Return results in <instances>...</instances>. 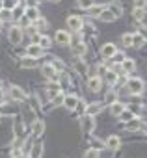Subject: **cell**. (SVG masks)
I'll return each instance as SVG.
<instances>
[{
	"label": "cell",
	"mask_w": 147,
	"mask_h": 158,
	"mask_svg": "<svg viewBox=\"0 0 147 158\" xmlns=\"http://www.w3.org/2000/svg\"><path fill=\"white\" fill-rule=\"evenodd\" d=\"M127 89H128L130 95H140V93H143L145 84H143L141 78H128L127 80Z\"/></svg>",
	"instance_id": "obj_1"
},
{
	"label": "cell",
	"mask_w": 147,
	"mask_h": 158,
	"mask_svg": "<svg viewBox=\"0 0 147 158\" xmlns=\"http://www.w3.org/2000/svg\"><path fill=\"white\" fill-rule=\"evenodd\" d=\"M41 73L48 78V80H52V82H58V80H60V76H61V73L56 71V67L52 65V61H50V63H45V65L41 67Z\"/></svg>",
	"instance_id": "obj_2"
},
{
	"label": "cell",
	"mask_w": 147,
	"mask_h": 158,
	"mask_svg": "<svg viewBox=\"0 0 147 158\" xmlns=\"http://www.w3.org/2000/svg\"><path fill=\"white\" fill-rule=\"evenodd\" d=\"M80 127H82L84 134H91V132L95 130V119H93V115L84 114V115L80 117Z\"/></svg>",
	"instance_id": "obj_3"
},
{
	"label": "cell",
	"mask_w": 147,
	"mask_h": 158,
	"mask_svg": "<svg viewBox=\"0 0 147 158\" xmlns=\"http://www.w3.org/2000/svg\"><path fill=\"white\" fill-rule=\"evenodd\" d=\"M8 37H10L11 45H21V41H23V37H24V34H23V30H21L19 26H11V28H10Z\"/></svg>",
	"instance_id": "obj_4"
},
{
	"label": "cell",
	"mask_w": 147,
	"mask_h": 158,
	"mask_svg": "<svg viewBox=\"0 0 147 158\" xmlns=\"http://www.w3.org/2000/svg\"><path fill=\"white\" fill-rule=\"evenodd\" d=\"M54 41H56V45L65 47V45H69V43H71V34H69V32H65V30H58V32H56V35H54Z\"/></svg>",
	"instance_id": "obj_5"
},
{
	"label": "cell",
	"mask_w": 147,
	"mask_h": 158,
	"mask_svg": "<svg viewBox=\"0 0 147 158\" xmlns=\"http://www.w3.org/2000/svg\"><path fill=\"white\" fill-rule=\"evenodd\" d=\"M8 93H10V97H11L13 101H17V102H23V101L26 99V93H24L23 88H19V86H11Z\"/></svg>",
	"instance_id": "obj_6"
},
{
	"label": "cell",
	"mask_w": 147,
	"mask_h": 158,
	"mask_svg": "<svg viewBox=\"0 0 147 158\" xmlns=\"http://www.w3.org/2000/svg\"><path fill=\"white\" fill-rule=\"evenodd\" d=\"M67 26L71 28V30H75V32H78L82 26H84V21L78 17V15H71V17H67Z\"/></svg>",
	"instance_id": "obj_7"
},
{
	"label": "cell",
	"mask_w": 147,
	"mask_h": 158,
	"mask_svg": "<svg viewBox=\"0 0 147 158\" xmlns=\"http://www.w3.org/2000/svg\"><path fill=\"white\" fill-rule=\"evenodd\" d=\"M73 67H75L77 74H80V76H86V74H88V63H86L82 58H77L75 63H73Z\"/></svg>",
	"instance_id": "obj_8"
},
{
	"label": "cell",
	"mask_w": 147,
	"mask_h": 158,
	"mask_svg": "<svg viewBox=\"0 0 147 158\" xmlns=\"http://www.w3.org/2000/svg\"><path fill=\"white\" fill-rule=\"evenodd\" d=\"M101 88H103V80H101V76H91L90 80H88V89H91L93 93L101 91Z\"/></svg>",
	"instance_id": "obj_9"
},
{
	"label": "cell",
	"mask_w": 147,
	"mask_h": 158,
	"mask_svg": "<svg viewBox=\"0 0 147 158\" xmlns=\"http://www.w3.org/2000/svg\"><path fill=\"white\" fill-rule=\"evenodd\" d=\"M43 132H45V123H43V119H36L34 125H32V136H34V138H39Z\"/></svg>",
	"instance_id": "obj_10"
},
{
	"label": "cell",
	"mask_w": 147,
	"mask_h": 158,
	"mask_svg": "<svg viewBox=\"0 0 147 158\" xmlns=\"http://www.w3.org/2000/svg\"><path fill=\"white\" fill-rule=\"evenodd\" d=\"M117 52V48H116V45L114 43H106V45H103V48H101V54H103V58H112L114 54Z\"/></svg>",
	"instance_id": "obj_11"
},
{
	"label": "cell",
	"mask_w": 147,
	"mask_h": 158,
	"mask_svg": "<svg viewBox=\"0 0 147 158\" xmlns=\"http://www.w3.org/2000/svg\"><path fill=\"white\" fill-rule=\"evenodd\" d=\"M13 134L17 138H23L24 136V123H23L21 117H15V121H13Z\"/></svg>",
	"instance_id": "obj_12"
},
{
	"label": "cell",
	"mask_w": 147,
	"mask_h": 158,
	"mask_svg": "<svg viewBox=\"0 0 147 158\" xmlns=\"http://www.w3.org/2000/svg\"><path fill=\"white\" fill-rule=\"evenodd\" d=\"M43 54V47L41 45H30L28 48H26V56H32V58H39Z\"/></svg>",
	"instance_id": "obj_13"
},
{
	"label": "cell",
	"mask_w": 147,
	"mask_h": 158,
	"mask_svg": "<svg viewBox=\"0 0 147 158\" xmlns=\"http://www.w3.org/2000/svg\"><path fill=\"white\" fill-rule=\"evenodd\" d=\"M58 93H61V86H60L58 82H52V84L47 86V95H48V99H54Z\"/></svg>",
	"instance_id": "obj_14"
},
{
	"label": "cell",
	"mask_w": 147,
	"mask_h": 158,
	"mask_svg": "<svg viewBox=\"0 0 147 158\" xmlns=\"http://www.w3.org/2000/svg\"><path fill=\"white\" fill-rule=\"evenodd\" d=\"M103 110H104V102H91V104L88 106L86 114H90V115H97V114H101Z\"/></svg>",
	"instance_id": "obj_15"
},
{
	"label": "cell",
	"mask_w": 147,
	"mask_h": 158,
	"mask_svg": "<svg viewBox=\"0 0 147 158\" xmlns=\"http://www.w3.org/2000/svg\"><path fill=\"white\" fill-rule=\"evenodd\" d=\"M108 10H110L116 17H121V15H123V6H121V2H117V0H112V2L108 4Z\"/></svg>",
	"instance_id": "obj_16"
},
{
	"label": "cell",
	"mask_w": 147,
	"mask_h": 158,
	"mask_svg": "<svg viewBox=\"0 0 147 158\" xmlns=\"http://www.w3.org/2000/svg\"><path fill=\"white\" fill-rule=\"evenodd\" d=\"M77 104H78V99H77L75 95H67V97L63 99V106H65L67 110H77Z\"/></svg>",
	"instance_id": "obj_17"
},
{
	"label": "cell",
	"mask_w": 147,
	"mask_h": 158,
	"mask_svg": "<svg viewBox=\"0 0 147 158\" xmlns=\"http://www.w3.org/2000/svg\"><path fill=\"white\" fill-rule=\"evenodd\" d=\"M21 65L23 67H26V69H36L39 63H37V58H32V56H26V58H23V61H21Z\"/></svg>",
	"instance_id": "obj_18"
},
{
	"label": "cell",
	"mask_w": 147,
	"mask_h": 158,
	"mask_svg": "<svg viewBox=\"0 0 147 158\" xmlns=\"http://www.w3.org/2000/svg\"><path fill=\"white\" fill-rule=\"evenodd\" d=\"M110 112H112V115H121L123 112H125V104L123 102H119V101H116L114 104H110Z\"/></svg>",
	"instance_id": "obj_19"
},
{
	"label": "cell",
	"mask_w": 147,
	"mask_h": 158,
	"mask_svg": "<svg viewBox=\"0 0 147 158\" xmlns=\"http://www.w3.org/2000/svg\"><path fill=\"white\" fill-rule=\"evenodd\" d=\"M125 128H127V130H130V132H136V130H140V128H143V127H141V123H140V119H138V117H134V119H130V121H127V125H125Z\"/></svg>",
	"instance_id": "obj_20"
},
{
	"label": "cell",
	"mask_w": 147,
	"mask_h": 158,
	"mask_svg": "<svg viewBox=\"0 0 147 158\" xmlns=\"http://www.w3.org/2000/svg\"><path fill=\"white\" fill-rule=\"evenodd\" d=\"M119 145H121V139H119L117 136H110V138L106 139V147H108V149H112V151L119 149Z\"/></svg>",
	"instance_id": "obj_21"
},
{
	"label": "cell",
	"mask_w": 147,
	"mask_h": 158,
	"mask_svg": "<svg viewBox=\"0 0 147 158\" xmlns=\"http://www.w3.org/2000/svg\"><path fill=\"white\" fill-rule=\"evenodd\" d=\"M43 154V145L41 143H34L32 149H30V158H41Z\"/></svg>",
	"instance_id": "obj_22"
},
{
	"label": "cell",
	"mask_w": 147,
	"mask_h": 158,
	"mask_svg": "<svg viewBox=\"0 0 147 158\" xmlns=\"http://www.w3.org/2000/svg\"><path fill=\"white\" fill-rule=\"evenodd\" d=\"M71 50H73V54H75V56H78V58H80L82 54H86V45L78 41V43H75V45L71 47Z\"/></svg>",
	"instance_id": "obj_23"
},
{
	"label": "cell",
	"mask_w": 147,
	"mask_h": 158,
	"mask_svg": "<svg viewBox=\"0 0 147 158\" xmlns=\"http://www.w3.org/2000/svg\"><path fill=\"white\" fill-rule=\"evenodd\" d=\"M24 15H26L30 21H37V19H39V10H37V8H34V6H28Z\"/></svg>",
	"instance_id": "obj_24"
},
{
	"label": "cell",
	"mask_w": 147,
	"mask_h": 158,
	"mask_svg": "<svg viewBox=\"0 0 147 158\" xmlns=\"http://www.w3.org/2000/svg\"><path fill=\"white\" fill-rule=\"evenodd\" d=\"M104 10H106V8H104L103 4H101V6H95V4H93V6L88 10V13H90L91 17H101V13H103Z\"/></svg>",
	"instance_id": "obj_25"
},
{
	"label": "cell",
	"mask_w": 147,
	"mask_h": 158,
	"mask_svg": "<svg viewBox=\"0 0 147 158\" xmlns=\"http://www.w3.org/2000/svg\"><path fill=\"white\" fill-rule=\"evenodd\" d=\"M116 19H117V17H116L110 10H104V11L101 13V21H103V23H114Z\"/></svg>",
	"instance_id": "obj_26"
},
{
	"label": "cell",
	"mask_w": 147,
	"mask_h": 158,
	"mask_svg": "<svg viewBox=\"0 0 147 158\" xmlns=\"http://www.w3.org/2000/svg\"><path fill=\"white\" fill-rule=\"evenodd\" d=\"M143 45H145L143 35H140V34H132V47H134V48H140V47H143Z\"/></svg>",
	"instance_id": "obj_27"
},
{
	"label": "cell",
	"mask_w": 147,
	"mask_h": 158,
	"mask_svg": "<svg viewBox=\"0 0 147 158\" xmlns=\"http://www.w3.org/2000/svg\"><path fill=\"white\" fill-rule=\"evenodd\" d=\"M121 65H123V71H125V73H132V71L136 69V63H134V60H128V58H127V60H125Z\"/></svg>",
	"instance_id": "obj_28"
},
{
	"label": "cell",
	"mask_w": 147,
	"mask_h": 158,
	"mask_svg": "<svg viewBox=\"0 0 147 158\" xmlns=\"http://www.w3.org/2000/svg\"><path fill=\"white\" fill-rule=\"evenodd\" d=\"M116 99H117L116 89H110V91L106 93V97H104V104H114V102H116Z\"/></svg>",
	"instance_id": "obj_29"
},
{
	"label": "cell",
	"mask_w": 147,
	"mask_h": 158,
	"mask_svg": "<svg viewBox=\"0 0 147 158\" xmlns=\"http://www.w3.org/2000/svg\"><path fill=\"white\" fill-rule=\"evenodd\" d=\"M117 80H119V76H117V74H116L114 71H106V82H108L110 86H114V84H116Z\"/></svg>",
	"instance_id": "obj_30"
},
{
	"label": "cell",
	"mask_w": 147,
	"mask_h": 158,
	"mask_svg": "<svg viewBox=\"0 0 147 158\" xmlns=\"http://www.w3.org/2000/svg\"><path fill=\"white\" fill-rule=\"evenodd\" d=\"M11 11H13V19H23V15L26 13V10H24L23 6H15Z\"/></svg>",
	"instance_id": "obj_31"
},
{
	"label": "cell",
	"mask_w": 147,
	"mask_h": 158,
	"mask_svg": "<svg viewBox=\"0 0 147 158\" xmlns=\"http://www.w3.org/2000/svg\"><path fill=\"white\" fill-rule=\"evenodd\" d=\"M132 17H134L136 21H143V19H145V10H141V8H134Z\"/></svg>",
	"instance_id": "obj_32"
},
{
	"label": "cell",
	"mask_w": 147,
	"mask_h": 158,
	"mask_svg": "<svg viewBox=\"0 0 147 158\" xmlns=\"http://www.w3.org/2000/svg\"><path fill=\"white\" fill-rule=\"evenodd\" d=\"M125 60H127L125 52H119V50H117V52H116V54L112 56V61H114V63H123Z\"/></svg>",
	"instance_id": "obj_33"
},
{
	"label": "cell",
	"mask_w": 147,
	"mask_h": 158,
	"mask_svg": "<svg viewBox=\"0 0 147 158\" xmlns=\"http://www.w3.org/2000/svg\"><path fill=\"white\" fill-rule=\"evenodd\" d=\"M11 17H13V11L8 10V8H4L2 11H0V21H10Z\"/></svg>",
	"instance_id": "obj_34"
},
{
	"label": "cell",
	"mask_w": 147,
	"mask_h": 158,
	"mask_svg": "<svg viewBox=\"0 0 147 158\" xmlns=\"http://www.w3.org/2000/svg\"><path fill=\"white\" fill-rule=\"evenodd\" d=\"M99 156H101L99 149H88V151L84 152V158H99Z\"/></svg>",
	"instance_id": "obj_35"
},
{
	"label": "cell",
	"mask_w": 147,
	"mask_h": 158,
	"mask_svg": "<svg viewBox=\"0 0 147 158\" xmlns=\"http://www.w3.org/2000/svg\"><path fill=\"white\" fill-rule=\"evenodd\" d=\"M50 43H52V39H50V37H47V35H41V39H39V45H41L43 48H48V47H50Z\"/></svg>",
	"instance_id": "obj_36"
},
{
	"label": "cell",
	"mask_w": 147,
	"mask_h": 158,
	"mask_svg": "<svg viewBox=\"0 0 147 158\" xmlns=\"http://www.w3.org/2000/svg\"><path fill=\"white\" fill-rule=\"evenodd\" d=\"M121 43H123L125 47H132V34H125V35L121 37Z\"/></svg>",
	"instance_id": "obj_37"
},
{
	"label": "cell",
	"mask_w": 147,
	"mask_h": 158,
	"mask_svg": "<svg viewBox=\"0 0 147 158\" xmlns=\"http://www.w3.org/2000/svg\"><path fill=\"white\" fill-rule=\"evenodd\" d=\"M52 65L56 67V71H58V73H61V71L65 69V65H63V61H61L60 58H54V61H52Z\"/></svg>",
	"instance_id": "obj_38"
},
{
	"label": "cell",
	"mask_w": 147,
	"mask_h": 158,
	"mask_svg": "<svg viewBox=\"0 0 147 158\" xmlns=\"http://www.w3.org/2000/svg\"><path fill=\"white\" fill-rule=\"evenodd\" d=\"M128 110H130V112L138 117V115L141 114V104H128Z\"/></svg>",
	"instance_id": "obj_39"
},
{
	"label": "cell",
	"mask_w": 147,
	"mask_h": 158,
	"mask_svg": "<svg viewBox=\"0 0 147 158\" xmlns=\"http://www.w3.org/2000/svg\"><path fill=\"white\" fill-rule=\"evenodd\" d=\"M119 117H121V119H123V121H130V119H134V117H136V115H134V114H132V112H130V110H127V112H123V114H121V115H119Z\"/></svg>",
	"instance_id": "obj_40"
},
{
	"label": "cell",
	"mask_w": 147,
	"mask_h": 158,
	"mask_svg": "<svg viewBox=\"0 0 147 158\" xmlns=\"http://www.w3.org/2000/svg\"><path fill=\"white\" fill-rule=\"evenodd\" d=\"M86 110H88V108H86V102H84V101H78V104H77V112L84 115V114H86Z\"/></svg>",
	"instance_id": "obj_41"
},
{
	"label": "cell",
	"mask_w": 147,
	"mask_h": 158,
	"mask_svg": "<svg viewBox=\"0 0 147 158\" xmlns=\"http://www.w3.org/2000/svg\"><path fill=\"white\" fill-rule=\"evenodd\" d=\"M78 4H80V8H86V10H90V8L93 6V0H78Z\"/></svg>",
	"instance_id": "obj_42"
},
{
	"label": "cell",
	"mask_w": 147,
	"mask_h": 158,
	"mask_svg": "<svg viewBox=\"0 0 147 158\" xmlns=\"http://www.w3.org/2000/svg\"><path fill=\"white\" fill-rule=\"evenodd\" d=\"M134 8H141V10H147V0H134Z\"/></svg>",
	"instance_id": "obj_43"
},
{
	"label": "cell",
	"mask_w": 147,
	"mask_h": 158,
	"mask_svg": "<svg viewBox=\"0 0 147 158\" xmlns=\"http://www.w3.org/2000/svg\"><path fill=\"white\" fill-rule=\"evenodd\" d=\"M63 99H65V95H63V93H58L52 101H54V104H56V106H58V104H61V106H63Z\"/></svg>",
	"instance_id": "obj_44"
},
{
	"label": "cell",
	"mask_w": 147,
	"mask_h": 158,
	"mask_svg": "<svg viewBox=\"0 0 147 158\" xmlns=\"http://www.w3.org/2000/svg\"><path fill=\"white\" fill-rule=\"evenodd\" d=\"M36 23H37V28H39V30H45V28H47V21H45V19H41V17H39Z\"/></svg>",
	"instance_id": "obj_45"
},
{
	"label": "cell",
	"mask_w": 147,
	"mask_h": 158,
	"mask_svg": "<svg viewBox=\"0 0 147 158\" xmlns=\"http://www.w3.org/2000/svg\"><path fill=\"white\" fill-rule=\"evenodd\" d=\"M140 35H143V39H147V28L145 26H140Z\"/></svg>",
	"instance_id": "obj_46"
},
{
	"label": "cell",
	"mask_w": 147,
	"mask_h": 158,
	"mask_svg": "<svg viewBox=\"0 0 147 158\" xmlns=\"http://www.w3.org/2000/svg\"><path fill=\"white\" fill-rule=\"evenodd\" d=\"M21 24H23V26H28V24H30V19H28V17H23V19H21Z\"/></svg>",
	"instance_id": "obj_47"
},
{
	"label": "cell",
	"mask_w": 147,
	"mask_h": 158,
	"mask_svg": "<svg viewBox=\"0 0 147 158\" xmlns=\"http://www.w3.org/2000/svg\"><path fill=\"white\" fill-rule=\"evenodd\" d=\"M41 0H28V6H32V4H39Z\"/></svg>",
	"instance_id": "obj_48"
},
{
	"label": "cell",
	"mask_w": 147,
	"mask_h": 158,
	"mask_svg": "<svg viewBox=\"0 0 147 158\" xmlns=\"http://www.w3.org/2000/svg\"><path fill=\"white\" fill-rule=\"evenodd\" d=\"M2 101H4V91L0 89V104H2Z\"/></svg>",
	"instance_id": "obj_49"
},
{
	"label": "cell",
	"mask_w": 147,
	"mask_h": 158,
	"mask_svg": "<svg viewBox=\"0 0 147 158\" xmlns=\"http://www.w3.org/2000/svg\"><path fill=\"white\" fill-rule=\"evenodd\" d=\"M2 6H4V4H2V0H0V11H2V10H4V8H2Z\"/></svg>",
	"instance_id": "obj_50"
},
{
	"label": "cell",
	"mask_w": 147,
	"mask_h": 158,
	"mask_svg": "<svg viewBox=\"0 0 147 158\" xmlns=\"http://www.w3.org/2000/svg\"><path fill=\"white\" fill-rule=\"evenodd\" d=\"M143 130H145V134H147V125H145V127H143Z\"/></svg>",
	"instance_id": "obj_51"
},
{
	"label": "cell",
	"mask_w": 147,
	"mask_h": 158,
	"mask_svg": "<svg viewBox=\"0 0 147 158\" xmlns=\"http://www.w3.org/2000/svg\"><path fill=\"white\" fill-rule=\"evenodd\" d=\"M52 2H60V0H52Z\"/></svg>",
	"instance_id": "obj_52"
},
{
	"label": "cell",
	"mask_w": 147,
	"mask_h": 158,
	"mask_svg": "<svg viewBox=\"0 0 147 158\" xmlns=\"http://www.w3.org/2000/svg\"><path fill=\"white\" fill-rule=\"evenodd\" d=\"M0 121H2V114H0Z\"/></svg>",
	"instance_id": "obj_53"
},
{
	"label": "cell",
	"mask_w": 147,
	"mask_h": 158,
	"mask_svg": "<svg viewBox=\"0 0 147 158\" xmlns=\"http://www.w3.org/2000/svg\"><path fill=\"white\" fill-rule=\"evenodd\" d=\"M0 26H2V21H0Z\"/></svg>",
	"instance_id": "obj_54"
}]
</instances>
